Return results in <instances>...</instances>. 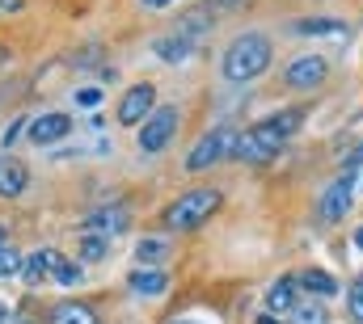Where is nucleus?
I'll use <instances>...</instances> for the list:
<instances>
[{"label":"nucleus","instance_id":"f257e3e1","mask_svg":"<svg viewBox=\"0 0 363 324\" xmlns=\"http://www.w3.org/2000/svg\"><path fill=\"white\" fill-rule=\"evenodd\" d=\"M300 110H283V114H274L267 122H258V127H250V131H241L237 135V156L245 164H267L271 156H279V148H283V139L300 127Z\"/></svg>","mask_w":363,"mask_h":324},{"label":"nucleus","instance_id":"f03ea898","mask_svg":"<svg viewBox=\"0 0 363 324\" xmlns=\"http://www.w3.org/2000/svg\"><path fill=\"white\" fill-rule=\"evenodd\" d=\"M271 64V42L262 34H241L228 51H224V76L233 84H245L254 76H262Z\"/></svg>","mask_w":363,"mask_h":324},{"label":"nucleus","instance_id":"7ed1b4c3","mask_svg":"<svg viewBox=\"0 0 363 324\" xmlns=\"http://www.w3.org/2000/svg\"><path fill=\"white\" fill-rule=\"evenodd\" d=\"M220 211V194L216 190H190V194H182L178 202L165 211V224L174 228V232H190V228H199L207 215H216Z\"/></svg>","mask_w":363,"mask_h":324},{"label":"nucleus","instance_id":"20e7f679","mask_svg":"<svg viewBox=\"0 0 363 324\" xmlns=\"http://www.w3.org/2000/svg\"><path fill=\"white\" fill-rule=\"evenodd\" d=\"M174 135H178V114H174V105L152 110V118L140 127V148H144V152H165V148L174 144Z\"/></svg>","mask_w":363,"mask_h":324},{"label":"nucleus","instance_id":"39448f33","mask_svg":"<svg viewBox=\"0 0 363 324\" xmlns=\"http://www.w3.org/2000/svg\"><path fill=\"white\" fill-rule=\"evenodd\" d=\"M233 148H237V131H228V127H220V131H211V135H203V139H199V148L190 152V161H186V164H190V168L199 173V168H207V164H216L220 156H228Z\"/></svg>","mask_w":363,"mask_h":324},{"label":"nucleus","instance_id":"423d86ee","mask_svg":"<svg viewBox=\"0 0 363 324\" xmlns=\"http://www.w3.org/2000/svg\"><path fill=\"white\" fill-rule=\"evenodd\" d=\"M152 101H157L152 84H135V88H127L123 101H118V122H123V127L148 122V118H152Z\"/></svg>","mask_w":363,"mask_h":324},{"label":"nucleus","instance_id":"0eeeda50","mask_svg":"<svg viewBox=\"0 0 363 324\" xmlns=\"http://www.w3.org/2000/svg\"><path fill=\"white\" fill-rule=\"evenodd\" d=\"M68 131H72V118L55 110V114H43V118L30 122V144H34V148H51V144H60Z\"/></svg>","mask_w":363,"mask_h":324},{"label":"nucleus","instance_id":"6e6552de","mask_svg":"<svg viewBox=\"0 0 363 324\" xmlns=\"http://www.w3.org/2000/svg\"><path fill=\"white\" fill-rule=\"evenodd\" d=\"M351 190H355V177L342 173V177L321 194V219H325V224H334V219H342V215L351 211Z\"/></svg>","mask_w":363,"mask_h":324},{"label":"nucleus","instance_id":"1a4fd4ad","mask_svg":"<svg viewBox=\"0 0 363 324\" xmlns=\"http://www.w3.org/2000/svg\"><path fill=\"white\" fill-rule=\"evenodd\" d=\"M60 265H64V257H60L55 248H38V253H30V257L21 261V278H26L30 287H38V282H47V278H55Z\"/></svg>","mask_w":363,"mask_h":324},{"label":"nucleus","instance_id":"9d476101","mask_svg":"<svg viewBox=\"0 0 363 324\" xmlns=\"http://www.w3.org/2000/svg\"><path fill=\"white\" fill-rule=\"evenodd\" d=\"M287 88H317V84L325 81V59L321 55H300L291 68H287Z\"/></svg>","mask_w":363,"mask_h":324},{"label":"nucleus","instance_id":"9b49d317","mask_svg":"<svg viewBox=\"0 0 363 324\" xmlns=\"http://www.w3.org/2000/svg\"><path fill=\"white\" fill-rule=\"evenodd\" d=\"M85 228H89L93 236H118L123 228H127V211L123 207H101V211H93L89 219H85Z\"/></svg>","mask_w":363,"mask_h":324},{"label":"nucleus","instance_id":"f8f14e48","mask_svg":"<svg viewBox=\"0 0 363 324\" xmlns=\"http://www.w3.org/2000/svg\"><path fill=\"white\" fill-rule=\"evenodd\" d=\"M26 181H30L26 164H21V161H13V156H0V194H4V198L21 194V190H26Z\"/></svg>","mask_w":363,"mask_h":324},{"label":"nucleus","instance_id":"ddd939ff","mask_svg":"<svg viewBox=\"0 0 363 324\" xmlns=\"http://www.w3.org/2000/svg\"><path fill=\"white\" fill-rule=\"evenodd\" d=\"M131 291H140V295H165L169 291V274L165 270H135L131 274Z\"/></svg>","mask_w":363,"mask_h":324},{"label":"nucleus","instance_id":"4468645a","mask_svg":"<svg viewBox=\"0 0 363 324\" xmlns=\"http://www.w3.org/2000/svg\"><path fill=\"white\" fill-rule=\"evenodd\" d=\"M267 308L271 312H291L296 308V278H279L267 291Z\"/></svg>","mask_w":363,"mask_h":324},{"label":"nucleus","instance_id":"2eb2a0df","mask_svg":"<svg viewBox=\"0 0 363 324\" xmlns=\"http://www.w3.org/2000/svg\"><path fill=\"white\" fill-rule=\"evenodd\" d=\"M51 324H97V316H93L85 303H60L51 312Z\"/></svg>","mask_w":363,"mask_h":324},{"label":"nucleus","instance_id":"dca6fc26","mask_svg":"<svg viewBox=\"0 0 363 324\" xmlns=\"http://www.w3.org/2000/svg\"><path fill=\"white\" fill-rule=\"evenodd\" d=\"M300 287L313 291V295H338V282H334L325 270H308V274H300Z\"/></svg>","mask_w":363,"mask_h":324},{"label":"nucleus","instance_id":"f3484780","mask_svg":"<svg viewBox=\"0 0 363 324\" xmlns=\"http://www.w3.org/2000/svg\"><path fill=\"white\" fill-rule=\"evenodd\" d=\"M347 25L342 21H334V17H304V21H296V34H342Z\"/></svg>","mask_w":363,"mask_h":324},{"label":"nucleus","instance_id":"a211bd4d","mask_svg":"<svg viewBox=\"0 0 363 324\" xmlns=\"http://www.w3.org/2000/svg\"><path fill=\"white\" fill-rule=\"evenodd\" d=\"M106 253H110L106 236H93V232L81 236V261H106Z\"/></svg>","mask_w":363,"mask_h":324},{"label":"nucleus","instance_id":"6ab92c4d","mask_svg":"<svg viewBox=\"0 0 363 324\" xmlns=\"http://www.w3.org/2000/svg\"><path fill=\"white\" fill-rule=\"evenodd\" d=\"M190 47H194V42H190L186 34H178V38H161V42H157V55H161V59H182Z\"/></svg>","mask_w":363,"mask_h":324},{"label":"nucleus","instance_id":"aec40b11","mask_svg":"<svg viewBox=\"0 0 363 324\" xmlns=\"http://www.w3.org/2000/svg\"><path fill=\"white\" fill-rule=\"evenodd\" d=\"M291 324H325V308L321 303H300V308H291Z\"/></svg>","mask_w":363,"mask_h":324},{"label":"nucleus","instance_id":"412c9836","mask_svg":"<svg viewBox=\"0 0 363 324\" xmlns=\"http://www.w3.org/2000/svg\"><path fill=\"white\" fill-rule=\"evenodd\" d=\"M169 257V244L161 241H140V248H135V261H165Z\"/></svg>","mask_w":363,"mask_h":324},{"label":"nucleus","instance_id":"4be33fe9","mask_svg":"<svg viewBox=\"0 0 363 324\" xmlns=\"http://www.w3.org/2000/svg\"><path fill=\"white\" fill-rule=\"evenodd\" d=\"M13 270H21V257H17V253L4 244V248H0V278H9Z\"/></svg>","mask_w":363,"mask_h":324},{"label":"nucleus","instance_id":"5701e85b","mask_svg":"<svg viewBox=\"0 0 363 324\" xmlns=\"http://www.w3.org/2000/svg\"><path fill=\"white\" fill-rule=\"evenodd\" d=\"M55 282H64V287H72V282H81V265H72V261H64V265L55 270Z\"/></svg>","mask_w":363,"mask_h":324},{"label":"nucleus","instance_id":"b1692460","mask_svg":"<svg viewBox=\"0 0 363 324\" xmlns=\"http://www.w3.org/2000/svg\"><path fill=\"white\" fill-rule=\"evenodd\" d=\"M351 316H355V324H363V278H355V287H351Z\"/></svg>","mask_w":363,"mask_h":324},{"label":"nucleus","instance_id":"393cba45","mask_svg":"<svg viewBox=\"0 0 363 324\" xmlns=\"http://www.w3.org/2000/svg\"><path fill=\"white\" fill-rule=\"evenodd\" d=\"M77 101H81V105H97V101H101V93H97V88H81V93H77Z\"/></svg>","mask_w":363,"mask_h":324},{"label":"nucleus","instance_id":"a878e982","mask_svg":"<svg viewBox=\"0 0 363 324\" xmlns=\"http://www.w3.org/2000/svg\"><path fill=\"white\" fill-rule=\"evenodd\" d=\"M17 131H21V118H17V122H13V127H4V135H0V144H4V148H9V144H13V135H17Z\"/></svg>","mask_w":363,"mask_h":324},{"label":"nucleus","instance_id":"bb28decb","mask_svg":"<svg viewBox=\"0 0 363 324\" xmlns=\"http://www.w3.org/2000/svg\"><path fill=\"white\" fill-rule=\"evenodd\" d=\"M351 164H363V144L355 148V152H351Z\"/></svg>","mask_w":363,"mask_h":324},{"label":"nucleus","instance_id":"cd10ccee","mask_svg":"<svg viewBox=\"0 0 363 324\" xmlns=\"http://www.w3.org/2000/svg\"><path fill=\"white\" fill-rule=\"evenodd\" d=\"M0 8H21V0H0Z\"/></svg>","mask_w":363,"mask_h":324},{"label":"nucleus","instance_id":"c85d7f7f","mask_svg":"<svg viewBox=\"0 0 363 324\" xmlns=\"http://www.w3.org/2000/svg\"><path fill=\"white\" fill-rule=\"evenodd\" d=\"M144 4H148V8H165L169 0H144Z\"/></svg>","mask_w":363,"mask_h":324},{"label":"nucleus","instance_id":"c756f323","mask_svg":"<svg viewBox=\"0 0 363 324\" xmlns=\"http://www.w3.org/2000/svg\"><path fill=\"white\" fill-rule=\"evenodd\" d=\"M258 324H279V320H274V316H262V320H258Z\"/></svg>","mask_w":363,"mask_h":324},{"label":"nucleus","instance_id":"7c9ffc66","mask_svg":"<svg viewBox=\"0 0 363 324\" xmlns=\"http://www.w3.org/2000/svg\"><path fill=\"white\" fill-rule=\"evenodd\" d=\"M355 244H359V248H363V228H359V232H355Z\"/></svg>","mask_w":363,"mask_h":324},{"label":"nucleus","instance_id":"2f4dec72","mask_svg":"<svg viewBox=\"0 0 363 324\" xmlns=\"http://www.w3.org/2000/svg\"><path fill=\"white\" fill-rule=\"evenodd\" d=\"M4 316H9V308H4V303H0V320H4Z\"/></svg>","mask_w":363,"mask_h":324},{"label":"nucleus","instance_id":"473e14b6","mask_svg":"<svg viewBox=\"0 0 363 324\" xmlns=\"http://www.w3.org/2000/svg\"><path fill=\"white\" fill-rule=\"evenodd\" d=\"M169 324H199V320H169Z\"/></svg>","mask_w":363,"mask_h":324},{"label":"nucleus","instance_id":"72a5a7b5","mask_svg":"<svg viewBox=\"0 0 363 324\" xmlns=\"http://www.w3.org/2000/svg\"><path fill=\"white\" fill-rule=\"evenodd\" d=\"M211 4H233V0H211Z\"/></svg>","mask_w":363,"mask_h":324},{"label":"nucleus","instance_id":"f704fd0d","mask_svg":"<svg viewBox=\"0 0 363 324\" xmlns=\"http://www.w3.org/2000/svg\"><path fill=\"white\" fill-rule=\"evenodd\" d=\"M0 248H4V228H0Z\"/></svg>","mask_w":363,"mask_h":324}]
</instances>
